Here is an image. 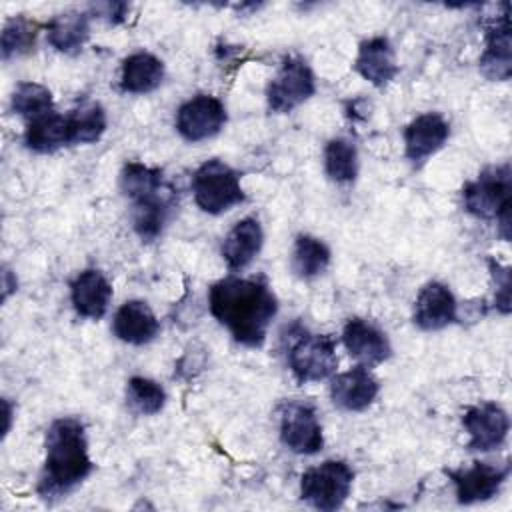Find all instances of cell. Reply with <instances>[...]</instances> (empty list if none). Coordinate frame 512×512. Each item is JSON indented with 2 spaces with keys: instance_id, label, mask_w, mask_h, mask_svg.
<instances>
[{
  "instance_id": "obj_3",
  "label": "cell",
  "mask_w": 512,
  "mask_h": 512,
  "mask_svg": "<svg viewBox=\"0 0 512 512\" xmlns=\"http://www.w3.org/2000/svg\"><path fill=\"white\" fill-rule=\"evenodd\" d=\"M462 202L468 214L480 220L496 222L504 240L510 238V204H512V170L510 164L484 168L462 188Z\"/></svg>"
},
{
  "instance_id": "obj_17",
  "label": "cell",
  "mask_w": 512,
  "mask_h": 512,
  "mask_svg": "<svg viewBox=\"0 0 512 512\" xmlns=\"http://www.w3.org/2000/svg\"><path fill=\"white\" fill-rule=\"evenodd\" d=\"M70 300L78 316L88 320H100L112 300V286L108 278L96 270H82L70 284Z\"/></svg>"
},
{
  "instance_id": "obj_9",
  "label": "cell",
  "mask_w": 512,
  "mask_h": 512,
  "mask_svg": "<svg viewBox=\"0 0 512 512\" xmlns=\"http://www.w3.org/2000/svg\"><path fill=\"white\" fill-rule=\"evenodd\" d=\"M462 426L468 432V450L492 452L504 446L510 430V418L496 402H482L466 408Z\"/></svg>"
},
{
  "instance_id": "obj_30",
  "label": "cell",
  "mask_w": 512,
  "mask_h": 512,
  "mask_svg": "<svg viewBox=\"0 0 512 512\" xmlns=\"http://www.w3.org/2000/svg\"><path fill=\"white\" fill-rule=\"evenodd\" d=\"M38 24L26 16H14L6 20L0 38V50L4 60H12L28 54L36 46Z\"/></svg>"
},
{
  "instance_id": "obj_28",
  "label": "cell",
  "mask_w": 512,
  "mask_h": 512,
  "mask_svg": "<svg viewBox=\"0 0 512 512\" xmlns=\"http://www.w3.org/2000/svg\"><path fill=\"white\" fill-rule=\"evenodd\" d=\"M326 176L336 184H348L358 174V150L346 138H332L324 148Z\"/></svg>"
},
{
  "instance_id": "obj_12",
  "label": "cell",
  "mask_w": 512,
  "mask_h": 512,
  "mask_svg": "<svg viewBox=\"0 0 512 512\" xmlns=\"http://www.w3.org/2000/svg\"><path fill=\"white\" fill-rule=\"evenodd\" d=\"M448 136L450 124L442 114H420L404 128V154L412 166L420 168L430 156H434L446 144Z\"/></svg>"
},
{
  "instance_id": "obj_4",
  "label": "cell",
  "mask_w": 512,
  "mask_h": 512,
  "mask_svg": "<svg viewBox=\"0 0 512 512\" xmlns=\"http://www.w3.org/2000/svg\"><path fill=\"white\" fill-rule=\"evenodd\" d=\"M286 360L292 376L300 384L326 380L338 366L336 342L330 334H314L296 324L288 330Z\"/></svg>"
},
{
  "instance_id": "obj_11",
  "label": "cell",
  "mask_w": 512,
  "mask_h": 512,
  "mask_svg": "<svg viewBox=\"0 0 512 512\" xmlns=\"http://www.w3.org/2000/svg\"><path fill=\"white\" fill-rule=\"evenodd\" d=\"M510 474V464L504 466L490 462H474L468 468L446 470V476L454 484L456 500L460 504H476L494 498Z\"/></svg>"
},
{
  "instance_id": "obj_24",
  "label": "cell",
  "mask_w": 512,
  "mask_h": 512,
  "mask_svg": "<svg viewBox=\"0 0 512 512\" xmlns=\"http://www.w3.org/2000/svg\"><path fill=\"white\" fill-rule=\"evenodd\" d=\"M90 38V16L86 12H62L48 22V42L62 54H78Z\"/></svg>"
},
{
  "instance_id": "obj_18",
  "label": "cell",
  "mask_w": 512,
  "mask_h": 512,
  "mask_svg": "<svg viewBox=\"0 0 512 512\" xmlns=\"http://www.w3.org/2000/svg\"><path fill=\"white\" fill-rule=\"evenodd\" d=\"M172 206H174V190L170 184L150 196L132 200L130 220H132L134 232L144 242L156 240L170 218Z\"/></svg>"
},
{
  "instance_id": "obj_29",
  "label": "cell",
  "mask_w": 512,
  "mask_h": 512,
  "mask_svg": "<svg viewBox=\"0 0 512 512\" xmlns=\"http://www.w3.org/2000/svg\"><path fill=\"white\" fill-rule=\"evenodd\" d=\"M166 404V390L150 378L132 376L126 382V406L138 416H154Z\"/></svg>"
},
{
  "instance_id": "obj_19",
  "label": "cell",
  "mask_w": 512,
  "mask_h": 512,
  "mask_svg": "<svg viewBox=\"0 0 512 512\" xmlns=\"http://www.w3.org/2000/svg\"><path fill=\"white\" fill-rule=\"evenodd\" d=\"M112 332L118 340L134 346L152 342L160 332V322L152 308L142 300L124 302L112 320Z\"/></svg>"
},
{
  "instance_id": "obj_20",
  "label": "cell",
  "mask_w": 512,
  "mask_h": 512,
  "mask_svg": "<svg viewBox=\"0 0 512 512\" xmlns=\"http://www.w3.org/2000/svg\"><path fill=\"white\" fill-rule=\"evenodd\" d=\"M510 26H508V8L492 20L486 28V48L480 56V72L488 80L504 82L512 72V52H510Z\"/></svg>"
},
{
  "instance_id": "obj_21",
  "label": "cell",
  "mask_w": 512,
  "mask_h": 512,
  "mask_svg": "<svg viewBox=\"0 0 512 512\" xmlns=\"http://www.w3.org/2000/svg\"><path fill=\"white\" fill-rule=\"evenodd\" d=\"M264 230L254 216L238 220L222 242V258L232 272L244 270L262 250Z\"/></svg>"
},
{
  "instance_id": "obj_10",
  "label": "cell",
  "mask_w": 512,
  "mask_h": 512,
  "mask_svg": "<svg viewBox=\"0 0 512 512\" xmlns=\"http://www.w3.org/2000/svg\"><path fill=\"white\" fill-rule=\"evenodd\" d=\"M226 106L210 94L186 100L176 112V130L186 142H202L216 136L226 124Z\"/></svg>"
},
{
  "instance_id": "obj_15",
  "label": "cell",
  "mask_w": 512,
  "mask_h": 512,
  "mask_svg": "<svg viewBox=\"0 0 512 512\" xmlns=\"http://www.w3.org/2000/svg\"><path fill=\"white\" fill-rule=\"evenodd\" d=\"M458 318V304L452 290L442 282H428L414 302V324L434 332L450 326Z\"/></svg>"
},
{
  "instance_id": "obj_14",
  "label": "cell",
  "mask_w": 512,
  "mask_h": 512,
  "mask_svg": "<svg viewBox=\"0 0 512 512\" xmlns=\"http://www.w3.org/2000/svg\"><path fill=\"white\" fill-rule=\"evenodd\" d=\"M380 384L366 366H354L346 372H340L330 382L332 402L346 412L366 410L378 396Z\"/></svg>"
},
{
  "instance_id": "obj_25",
  "label": "cell",
  "mask_w": 512,
  "mask_h": 512,
  "mask_svg": "<svg viewBox=\"0 0 512 512\" xmlns=\"http://www.w3.org/2000/svg\"><path fill=\"white\" fill-rule=\"evenodd\" d=\"M330 264V248L316 236L298 234L290 254V268L302 280L320 276Z\"/></svg>"
},
{
  "instance_id": "obj_5",
  "label": "cell",
  "mask_w": 512,
  "mask_h": 512,
  "mask_svg": "<svg viewBox=\"0 0 512 512\" xmlns=\"http://www.w3.org/2000/svg\"><path fill=\"white\" fill-rule=\"evenodd\" d=\"M192 194L196 206L214 216L228 212L246 200L240 174L218 158L206 160L198 166L192 176Z\"/></svg>"
},
{
  "instance_id": "obj_7",
  "label": "cell",
  "mask_w": 512,
  "mask_h": 512,
  "mask_svg": "<svg viewBox=\"0 0 512 512\" xmlns=\"http://www.w3.org/2000/svg\"><path fill=\"white\" fill-rule=\"evenodd\" d=\"M314 92L316 78L312 68L302 56L290 54L282 60L276 76L266 88V102L272 112L288 114L312 98Z\"/></svg>"
},
{
  "instance_id": "obj_33",
  "label": "cell",
  "mask_w": 512,
  "mask_h": 512,
  "mask_svg": "<svg viewBox=\"0 0 512 512\" xmlns=\"http://www.w3.org/2000/svg\"><path fill=\"white\" fill-rule=\"evenodd\" d=\"M128 10H130V6L124 4V2H102V4H94V6H92V12H94L98 18H104V20L110 22V24H120V22H124Z\"/></svg>"
},
{
  "instance_id": "obj_8",
  "label": "cell",
  "mask_w": 512,
  "mask_h": 512,
  "mask_svg": "<svg viewBox=\"0 0 512 512\" xmlns=\"http://www.w3.org/2000/svg\"><path fill=\"white\" fill-rule=\"evenodd\" d=\"M280 440L294 454H318L324 436L316 410L304 402H286L280 408Z\"/></svg>"
},
{
  "instance_id": "obj_22",
  "label": "cell",
  "mask_w": 512,
  "mask_h": 512,
  "mask_svg": "<svg viewBox=\"0 0 512 512\" xmlns=\"http://www.w3.org/2000/svg\"><path fill=\"white\" fill-rule=\"evenodd\" d=\"M164 80V62L150 52H134L122 62L120 88L126 94H148Z\"/></svg>"
},
{
  "instance_id": "obj_27",
  "label": "cell",
  "mask_w": 512,
  "mask_h": 512,
  "mask_svg": "<svg viewBox=\"0 0 512 512\" xmlns=\"http://www.w3.org/2000/svg\"><path fill=\"white\" fill-rule=\"evenodd\" d=\"M166 186L168 182L164 180L162 170L146 166L142 162H126L120 172V190L130 202L150 196Z\"/></svg>"
},
{
  "instance_id": "obj_6",
  "label": "cell",
  "mask_w": 512,
  "mask_h": 512,
  "mask_svg": "<svg viewBox=\"0 0 512 512\" xmlns=\"http://www.w3.org/2000/svg\"><path fill=\"white\" fill-rule=\"evenodd\" d=\"M354 470L344 460H324L304 470L300 478V498L316 510H338L350 496Z\"/></svg>"
},
{
  "instance_id": "obj_1",
  "label": "cell",
  "mask_w": 512,
  "mask_h": 512,
  "mask_svg": "<svg viewBox=\"0 0 512 512\" xmlns=\"http://www.w3.org/2000/svg\"><path fill=\"white\" fill-rule=\"evenodd\" d=\"M212 316L232 338L248 348H260L278 312V300L266 280L226 276L210 286Z\"/></svg>"
},
{
  "instance_id": "obj_16",
  "label": "cell",
  "mask_w": 512,
  "mask_h": 512,
  "mask_svg": "<svg viewBox=\"0 0 512 512\" xmlns=\"http://www.w3.org/2000/svg\"><path fill=\"white\" fill-rule=\"evenodd\" d=\"M354 70L376 88H384L398 74V62L392 42L386 36H374L358 46Z\"/></svg>"
},
{
  "instance_id": "obj_2",
  "label": "cell",
  "mask_w": 512,
  "mask_h": 512,
  "mask_svg": "<svg viewBox=\"0 0 512 512\" xmlns=\"http://www.w3.org/2000/svg\"><path fill=\"white\" fill-rule=\"evenodd\" d=\"M44 448V466L36 486L44 500L70 494L90 476L94 464L88 454L86 428L78 418H56L46 430Z\"/></svg>"
},
{
  "instance_id": "obj_13",
  "label": "cell",
  "mask_w": 512,
  "mask_h": 512,
  "mask_svg": "<svg viewBox=\"0 0 512 512\" xmlns=\"http://www.w3.org/2000/svg\"><path fill=\"white\" fill-rule=\"evenodd\" d=\"M342 344L348 354L366 368L378 366L392 356L388 336L364 318H350L342 328Z\"/></svg>"
},
{
  "instance_id": "obj_32",
  "label": "cell",
  "mask_w": 512,
  "mask_h": 512,
  "mask_svg": "<svg viewBox=\"0 0 512 512\" xmlns=\"http://www.w3.org/2000/svg\"><path fill=\"white\" fill-rule=\"evenodd\" d=\"M490 266V274L496 282V308L502 314L510 312V268L502 266L494 260H488Z\"/></svg>"
},
{
  "instance_id": "obj_35",
  "label": "cell",
  "mask_w": 512,
  "mask_h": 512,
  "mask_svg": "<svg viewBox=\"0 0 512 512\" xmlns=\"http://www.w3.org/2000/svg\"><path fill=\"white\" fill-rule=\"evenodd\" d=\"M4 416H6V424H4V436L8 434L10 430V416H12V410H10V402L4 398Z\"/></svg>"
},
{
  "instance_id": "obj_26",
  "label": "cell",
  "mask_w": 512,
  "mask_h": 512,
  "mask_svg": "<svg viewBox=\"0 0 512 512\" xmlns=\"http://www.w3.org/2000/svg\"><path fill=\"white\" fill-rule=\"evenodd\" d=\"M106 110L98 102H86L68 114L70 144H92L106 132Z\"/></svg>"
},
{
  "instance_id": "obj_31",
  "label": "cell",
  "mask_w": 512,
  "mask_h": 512,
  "mask_svg": "<svg viewBox=\"0 0 512 512\" xmlns=\"http://www.w3.org/2000/svg\"><path fill=\"white\" fill-rule=\"evenodd\" d=\"M10 106L18 116L30 122L38 116L52 112L54 100H52V92L46 86L38 82H20L12 92Z\"/></svg>"
},
{
  "instance_id": "obj_23",
  "label": "cell",
  "mask_w": 512,
  "mask_h": 512,
  "mask_svg": "<svg viewBox=\"0 0 512 512\" xmlns=\"http://www.w3.org/2000/svg\"><path fill=\"white\" fill-rule=\"evenodd\" d=\"M24 144L28 150L38 154H52L58 148L68 146L70 144L68 116L52 110L44 116L30 120L24 132Z\"/></svg>"
},
{
  "instance_id": "obj_34",
  "label": "cell",
  "mask_w": 512,
  "mask_h": 512,
  "mask_svg": "<svg viewBox=\"0 0 512 512\" xmlns=\"http://www.w3.org/2000/svg\"><path fill=\"white\" fill-rule=\"evenodd\" d=\"M10 270L8 268H4V272H2V282H4V300L10 296V292L12 290H16V280L14 282H10Z\"/></svg>"
}]
</instances>
